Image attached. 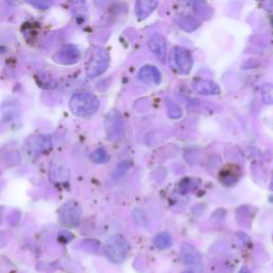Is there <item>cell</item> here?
<instances>
[{
  "instance_id": "obj_1",
  "label": "cell",
  "mask_w": 273,
  "mask_h": 273,
  "mask_svg": "<svg viewBox=\"0 0 273 273\" xmlns=\"http://www.w3.org/2000/svg\"><path fill=\"white\" fill-rule=\"evenodd\" d=\"M99 108V100L95 95L87 92L75 93L70 100V109L73 114L80 118L90 116Z\"/></svg>"
},
{
  "instance_id": "obj_2",
  "label": "cell",
  "mask_w": 273,
  "mask_h": 273,
  "mask_svg": "<svg viewBox=\"0 0 273 273\" xmlns=\"http://www.w3.org/2000/svg\"><path fill=\"white\" fill-rule=\"evenodd\" d=\"M128 252H129V243L121 234L111 236L105 243V253L112 263H122L126 258Z\"/></svg>"
},
{
  "instance_id": "obj_3",
  "label": "cell",
  "mask_w": 273,
  "mask_h": 273,
  "mask_svg": "<svg viewBox=\"0 0 273 273\" xmlns=\"http://www.w3.org/2000/svg\"><path fill=\"white\" fill-rule=\"evenodd\" d=\"M110 55L107 50L102 47H95L89 57L87 63V76L95 78L104 74L109 68Z\"/></svg>"
},
{
  "instance_id": "obj_4",
  "label": "cell",
  "mask_w": 273,
  "mask_h": 273,
  "mask_svg": "<svg viewBox=\"0 0 273 273\" xmlns=\"http://www.w3.org/2000/svg\"><path fill=\"white\" fill-rule=\"evenodd\" d=\"M81 207L75 200H69L60 208V221L65 226H77L81 220Z\"/></svg>"
},
{
  "instance_id": "obj_5",
  "label": "cell",
  "mask_w": 273,
  "mask_h": 273,
  "mask_svg": "<svg viewBox=\"0 0 273 273\" xmlns=\"http://www.w3.org/2000/svg\"><path fill=\"white\" fill-rule=\"evenodd\" d=\"M105 127H106V132H107V137L110 139V140H118V139H120L124 135V130H125L124 120L118 111L115 110L110 111L107 115V118H106Z\"/></svg>"
},
{
  "instance_id": "obj_6",
  "label": "cell",
  "mask_w": 273,
  "mask_h": 273,
  "mask_svg": "<svg viewBox=\"0 0 273 273\" xmlns=\"http://www.w3.org/2000/svg\"><path fill=\"white\" fill-rule=\"evenodd\" d=\"M173 55L177 70L182 74L190 73L193 65V59L190 50L185 47H176L173 50Z\"/></svg>"
},
{
  "instance_id": "obj_7",
  "label": "cell",
  "mask_w": 273,
  "mask_h": 273,
  "mask_svg": "<svg viewBox=\"0 0 273 273\" xmlns=\"http://www.w3.org/2000/svg\"><path fill=\"white\" fill-rule=\"evenodd\" d=\"M80 59L79 48L73 44H68L59 49L57 55H55V60L58 63L64 65H72L77 63Z\"/></svg>"
},
{
  "instance_id": "obj_8",
  "label": "cell",
  "mask_w": 273,
  "mask_h": 273,
  "mask_svg": "<svg viewBox=\"0 0 273 273\" xmlns=\"http://www.w3.org/2000/svg\"><path fill=\"white\" fill-rule=\"evenodd\" d=\"M182 258L185 264L193 270L200 271L203 268V260L199 251L189 243H185L182 247Z\"/></svg>"
},
{
  "instance_id": "obj_9",
  "label": "cell",
  "mask_w": 273,
  "mask_h": 273,
  "mask_svg": "<svg viewBox=\"0 0 273 273\" xmlns=\"http://www.w3.org/2000/svg\"><path fill=\"white\" fill-rule=\"evenodd\" d=\"M53 146L52 141L46 136H35L27 142V149L29 154L36 157L37 155L47 152Z\"/></svg>"
},
{
  "instance_id": "obj_10",
  "label": "cell",
  "mask_w": 273,
  "mask_h": 273,
  "mask_svg": "<svg viewBox=\"0 0 273 273\" xmlns=\"http://www.w3.org/2000/svg\"><path fill=\"white\" fill-rule=\"evenodd\" d=\"M241 169L237 164L224 165L219 172V181L225 186H233L240 180Z\"/></svg>"
},
{
  "instance_id": "obj_11",
  "label": "cell",
  "mask_w": 273,
  "mask_h": 273,
  "mask_svg": "<svg viewBox=\"0 0 273 273\" xmlns=\"http://www.w3.org/2000/svg\"><path fill=\"white\" fill-rule=\"evenodd\" d=\"M147 46L155 57L157 58L161 63L165 62L166 58V41L164 36L156 33L149 38Z\"/></svg>"
},
{
  "instance_id": "obj_12",
  "label": "cell",
  "mask_w": 273,
  "mask_h": 273,
  "mask_svg": "<svg viewBox=\"0 0 273 273\" xmlns=\"http://www.w3.org/2000/svg\"><path fill=\"white\" fill-rule=\"evenodd\" d=\"M161 73L153 65H144L138 72V79L148 86H157L161 82Z\"/></svg>"
},
{
  "instance_id": "obj_13",
  "label": "cell",
  "mask_w": 273,
  "mask_h": 273,
  "mask_svg": "<svg viewBox=\"0 0 273 273\" xmlns=\"http://www.w3.org/2000/svg\"><path fill=\"white\" fill-rule=\"evenodd\" d=\"M193 90L202 95H218L220 87L216 82L206 79H197L193 82Z\"/></svg>"
},
{
  "instance_id": "obj_14",
  "label": "cell",
  "mask_w": 273,
  "mask_h": 273,
  "mask_svg": "<svg viewBox=\"0 0 273 273\" xmlns=\"http://www.w3.org/2000/svg\"><path fill=\"white\" fill-rule=\"evenodd\" d=\"M158 5V0H137L136 14L139 19H146Z\"/></svg>"
},
{
  "instance_id": "obj_15",
  "label": "cell",
  "mask_w": 273,
  "mask_h": 273,
  "mask_svg": "<svg viewBox=\"0 0 273 273\" xmlns=\"http://www.w3.org/2000/svg\"><path fill=\"white\" fill-rule=\"evenodd\" d=\"M155 247L159 250L169 249L172 244V238L168 233H160L154 237Z\"/></svg>"
},
{
  "instance_id": "obj_16",
  "label": "cell",
  "mask_w": 273,
  "mask_h": 273,
  "mask_svg": "<svg viewBox=\"0 0 273 273\" xmlns=\"http://www.w3.org/2000/svg\"><path fill=\"white\" fill-rule=\"evenodd\" d=\"M90 159L93 161V163L102 164H106L109 160V155L105 148H97L90 155Z\"/></svg>"
},
{
  "instance_id": "obj_17",
  "label": "cell",
  "mask_w": 273,
  "mask_h": 273,
  "mask_svg": "<svg viewBox=\"0 0 273 273\" xmlns=\"http://www.w3.org/2000/svg\"><path fill=\"white\" fill-rule=\"evenodd\" d=\"M261 99L267 105H273V85L266 83L261 87Z\"/></svg>"
},
{
  "instance_id": "obj_18",
  "label": "cell",
  "mask_w": 273,
  "mask_h": 273,
  "mask_svg": "<svg viewBox=\"0 0 273 273\" xmlns=\"http://www.w3.org/2000/svg\"><path fill=\"white\" fill-rule=\"evenodd\" d=\"M25 1L38 10H47L54 5L53 0H25Z\"/></svg>"
},
{
  "instance_id": "obj_19",
  "label": "cell",
  "mask_w": 273,
  "mask_h": 273,
  "mask_svg": "<svg viewBox=\"0 0 273 273\" xmlns=\"http://www.w3.org/2000/svg\"><path fill=\"white\" fill-rule=\"evenodd\" d=\"M168 112H169V116L171 119H180L182 114L180 106L176 105L173 102L168 103Z\"/></svg>"
},
{
  "instance_id": "obj_20",
  "label": "cell",
  "mask_w": 273,
  "mask_h": 273,
  "mask_svg": "<svg viewBox=\"0 0 273 273\" xmlns=\"http://www.w3.org/2000/svg\"><path fill=\"white\" fill-rule=\"evenodd\" d=\"M128 168H129V165H128L126 163L120 164L118 166H116V169L113 172V177L114 178H119L122 175H124V173L127 171Z\"/></svg>"
},
{
  "instance_id": "obj_21",
  "label": "cell",
  "mask_w": 273,
  "mask_h": 273,
  "mask_svg": "<svg viewBox=\"0 0 273 273\" xmlns=\"http://www.w3.org/2000/svg\"><path fill=\"white\" fill-rule=\"evenodd\" d=\"M260 5L268 11H273V0H259Z\"/></svg>"
},
{
  "instance_id": "obj_22",
  "label": "cell",
  "mask_w": 273,
  "mask_h": 273,
  "mask_svg": "<svg viewBox=\"0 0 273 273\" xmlns=\"http://www.w3.org/2000/svg\"><path fill=\"white\" fill-rule=\"evenodd\" d=\"M4 1H12V0H4Z\"/></svg>"
}]
</instances>
